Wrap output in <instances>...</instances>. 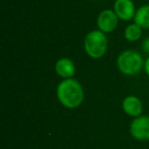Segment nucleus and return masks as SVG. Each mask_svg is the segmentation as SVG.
Wrapping results in <instances>:
<instances>
[{"label":"nucleus","mask_w":149,"mask_h":149,"mask_svg":"<svg viewBox=\"0 0 149 149\" xmlns=\"http://www.w3.org/2000/svg\"><path fill=\"white\" fill-rule=\"evenodd\" d=\"M57 99L62 106L74 109L84 101V89L81 83L74 78L63 79L56 88Z\"/></svg>","instance_id":"obj_1"},{"label":"nucleus","mask_w":149,"mask_h":149,"mask_svg":"<svg viewBox=\"0 0 149 149\" xmlns=\"http://www.w3.org/2000/svg\"><path fill=\"white\" fill-rule=\"evenodd\" d=\"M116 65L125 76H136L144 68V60L138 51L127 49L118 56Z\"/></svg>","instance_id":"obj_2"},{"label":"nucleus","mask_w":149,"mask_h":149,"mask_svg":"<svg viewBox=\"0 0 149 149\" xmlns=\"http://www.w3.org/2000/svg\"><path fill=\"white\" fill-rule=\"evenodd\" d=\"M108 40L105 33L100 30H94L86 35L84 39V49L87 55L93 59H98L105 55L107 51Z\"/></svg>","instance_id":"obj_3"},{"label":"nucleus","mask_w":149,"mask_h":149,"mask_svg":"<svg viewBox=\"0 0 149 149\" xmlns=\"http://www.w3.org/2000/svg\"><path fill=\"white\" fill-rule=\"evenodd\" d=\"M130 134L138 141H149V116L134 118L130 125Z\"/></svg>","instance_id":"obj_4"},{"label":"nucleus","mask_w":149,"mask_h":149,"mask_svg":"<svg viewBox=\"0 0 149 149\" xmlns=\"http://www.w3.org/2000/svg\"><path fill=\"white\" fill-rule=\"evenodd\" d=\"M118 17L113 9H104L98 15L97 27L103 33H111L116 30L118 24Z\"/></svg>","instance_id":"obj_5"},{"label":"nucleus","mask_w":149,"mask_h":149,"mask_svg":"<svg viewBox=\"0 0 149 149\" xmlns=\"http://www.w3.org/2000/svg\"><path fill=\"white\" fill-rule=\"evenodd\" d=\"M113 10L118 19L124 22L134 19L136 15V8L132 0H116L113 4Z\"/></svg>","instance_id":"obj_6"},{"label":"nucleus","mask_w":149,"mask_h":149,"mask_svg":"<svg viewBox=\"0 0 149 149\" xmlns=\"http://www.w3.org/2000/svg\"><path fill=\"white\" fill-rule=\"evenodd\" d=\"M122 107L125 113L132 118H137L140 116L143 110V104L139 97L134 95H129L123 100Z\"/></svg>","instance_id":"obj_7"},{"label":"nucleus","mask_w":149,"mask_h":149,"mask_svg":"<svg viewBox=\"0 0 149 149\" xmlns=\"http://www.w3.org/2000/svg\"><path fill=\"white\" fill-rule=\"evenodd\" d=\"M55 72L63 79H70L76 72V65L70 58H59L55 63Z\"/></svg>","instance_id":"obj_8"},{"label":"nucleus","mask_w":149,"mask_h":149,"mask_svg":"<svg viewBox=\"0 0 149 149\" xmlns=\"http://www.w3.org/2000/svg\"><path fill=\"white\" fill-rule=\"evenodd\" d=\"M134 23L140 26L142 29H149V4L142 5L136 10Z\"/></svg>","instance_id":"obj_9"},{"label":"nucleus","mask_w":149,"mask_h":149,"mask_svg":"<svg viewBox=\"0 0 149 149\" xmlns=\"http://www.w3.org/2000/svg\"><path fill=\"white\" fill-rule=\"evenodd\" d=\"M142 28L140 26H138L136 23L130 24L127 26V28L125 29L124 36L125 39L128 40L129 42H136L142 36Z\"/></svg>","instance_id":"obj_10"},{"label":"nucleus","mask_w":149,"mask_h":149,"mask_svg":"<svg viewBox=\"0 0 149 149\" xmlns=\"http://www.w3.org/2000/svg\"><path fill=\"white\" fill-rule=\"evenodd\" d=\"M142 49H143V51H144V52H146V53H149V37L146 38V39L143 41Z\"/></svg>","instance_id":"obj_11"},{"label":"nucleus","mask_w":149,"mask_h":149,"mask_svg":"<svg viewBox=\"0 0 149 149\" xmlns=\"http://www.w3.org/2000/svg\"><path fill=\"white\" fill-rule=\"evenodd\" d=\"M144 70L147 76L149 77V57H147V59L144 61Z\"/></svg>","instance_id":"obj_12"}]
</instances>
